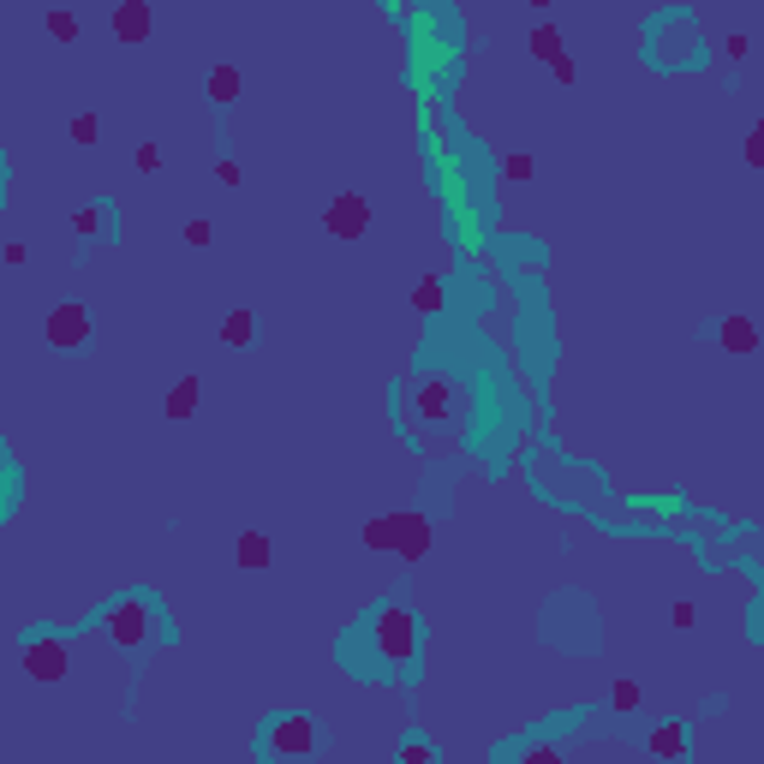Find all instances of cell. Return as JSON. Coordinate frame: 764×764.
<instances>
[{
    "instance_id": "30bf717a",
    "label": "cell",
    "mask_w": 764,
    "mask_h": 764,
    "mask_svg": "<svg viewBox=\"0 0 764 764\" xmlns=\"http://www.w3.org/2000/svg\"><path fill=\"white\" fill-rule=\"evenodd\" d=\"M717 347L734 352V359L758 352V322H753V317H723V322H717Z\"/></svg>"
},
{
    "instance_id": "9a60e30c",
    "label": "cell",
    "mask_w": 764,
    "mask_h": 764,
    "mask_svg": "<svg viewBox=\"0 0 764 764\" xmlns=\"http://www.w3.org/2000/svg\"><path fill=\"white\" fill-rule=\"evenodd\" d=\"M269 562H275V543H269V532H240V567L263 573Z\"/></svg>"
},
{
    "instance_id": "8992f818",
    "label": "cell",
    "mask_w": 764,
    "mask_h": 764,
    "mask_svg": "<svg viewBox=\"0 0 764 764\" xmlns=\"http://www.w3.org/2000/svg\"><path fill=\"white\" fill-rule=\"evenodd\" d=\"M24 675L42 687H61L72 675V645L66 634H24Z\"/></svg>"
},
{
    "instance_id": "7a4b0ae2",
    "label": "cell",
    "mask_w": 764,
    "mask_h": 764,
    "mask_svg": "<svg viewBox=\"0 0 764 764\" xmlns=\"http://www.w3.org/2000/svg\"><path fill=\"white\" fill-rule=\"evenodd\" d=\"M394 418H401L406 436H454L466 424V382L448 376V371H418V376H401L394 389Z\"/></svg>"
},
{
    "instance_id": "484cf974",
    "label": "cell",
    "mask_w": 764,
    "mask_h": 764,
    "mask_svg": "<svg viewBox=\"0 0 764 764\" xmlns=\"http://www.w3.org/2000/svg\"><path fill=\"white\" fill-rule=\"evenodd\" d=\"M131 161H138V168H144V173H156V168H161V150H156V144H144V150H138V156H131Z\"/></svg>"
},
{
    "instance_id": "44dd1931",
    "label": "cell",
    "mask_w": 764,
    "mask_h": 764,
    "mask_svg": "<svg viewBox=\"0 0 764 764\" xmlns=\"http://www.w3.org/2000/svg\"><path fill=\"white\" fill-rule=\"evenodd\" d=\"M108 227H114L108 210H78L72 215V233H108Z\"/></svg>"
},
{
    "instance_id": "6da1fadb",
    "label": "cell",
    "mask_w": 764,
    "mask_h": 764,
    "mask_svg": "<svg viewBox=\"0 0 764 764\" xmlns=\"http://www.w3.org/2000/svg\"><path fill=\"white\" fill-rule=\"evenodd\" d=\"M341 664L359 681H394L418 664V609L406 597H382L359 615V627L341 639Z\"/></svg>"
},
{
    "instance_id": "8fae6325",
    "label": "cell",
    "mask_w": 764,
    "mask_h": 764,
    "mask_svg": "<svg viewBox=\"0 0 764 764\" xmlns=\"http://www.w3.org/2000/svg\"><path fill=\"white\" fill-rule=\"evenodd\" d=\"M198 406H203V382L198 376H180L168 389V401H161V413H168V418H191Z\"/></svg>"
},
{
    "instance_id": "e0dca14e",
    "label": "cell",
    "mask_w": 764,
    "mask_h": 764,
    "mask_svg": "<svg viewBox=\"0 0 764 764\" xmlns=\"http://www.w3.org/2000/svg\"><path fill=\"white\" fill-rule=\"evenodd\" d=\"M448 305V287H443V275H424V282L413 287V311L418 317H436Z\"/></svg>"
},
{
    "instance_id": "83f0119b",
    "label": "cell",
    "mask_w": 764,
    "mask_h": 764,
    "mask_svg": "<svg viewBox=\"0 0 764 764\" xmlns=\"http://www.w3.org/2000/svg\"><path fill=\"white\" fill-rule=\"evenodd\" d=\"M185 240L191 245H210V222H185Z\"/></svg>"
},
{
    "instance_id": "f1b7e54d",
    "label": "cell",
    "mask_w": 764,
    "mask_h": 764,
    "mask_svg": "<svg viewBox=\"0 0 764 764\" xmlns=\"http://www.w3.org/2000/svg\"><path fill=\"white\" fill-rule=\"evenodd\" d=\"M753 622H758V634H764V597H758V609H753Z\"/></svg>"
},
{
    "instance_id": "3957f363",
    "label": "cell",
    "mask_w": 764,
    "mask_h": 764,
    "mask_svg": "<svg viewBox=\"0 0 764 764\" xmlns=\"http://www.w3.org/2000/svg\"><path fill=\"white\" fill-rule=\"evenodd\" d=\"M91 627H96L102 639L120 645L126 657H144V651H156V645L173 639V627H168V615H161V604H156V597H144V592L114 597L108 609L91 615Z\"/></svg>"
},
{
    "instance_id": "4316f807",
    "label": "cell",
    "mask_w": 764,
    "mask_h": 764,
    "mask_svg": "<svg viewBox=\"0 0 764 764\" xmlns=\"http://www.w3.org/2000/svg\"><path fill=\"white\" fill-rule=\"evenodd\" d=\"M72 138H78V144L96 138V120H91V114H78V120H72Z\"/></svg>"
},
{
    "instance_id": "2e32d148",
    "label": "cell",
    "mask_w": 764,
    "mask_h": 764,
    "mask_svg": "<svg viewBox=\"0 0 764 764\" xmlns=\"http://www.w3.org/2000/svg\"><path fill=\"white\" fill-rule=\"evenodd\" d=\"M394 764H443V746H436L431 741V734H406V741H401V753H394Z\"/></svg>"
},
{
    "instance_id": "4fadbf2b",
    "label": "cell",
    "mask_w": 764,
    "mask_h": 764,
    "mask_svg": "<svg viewBox=\"0 0 764 764\" xmlns=\"http://www.w3.org/2000/svg\"><path fill=\"white\" fill-rule=\"evenodd\" d=\"M150 24H156V12L144 7V0H126L120 12H114V31H120L126 42H138V36H150Z\"/></svg>"
},
{
    "instance_id": "ac0fdd59",
    "label": "cell",
    "mask_w": 764,
    "mask_h": 764,
    "mask_svg": "<svg viewBox=\"0 0 764 764\" xmlns=\"http://www.w3.org/2000/svg\"><path fill=\"white\" fill-rule=\"evenodd\" d=\"M210 102H215V108L240 102V72H233V66H215V72H210Z\"/></svg>"
},
{
    "instance_id": "5bb4252c",
    "label": "cell",
    "mask_w": 764,
    "mask_h": 764,
    "mask_svg": "<svg viewBox=\"0 0 764 764\" xmlns=\"http://www.w3.org/2000/svg\"><path fill=\"white\" fill-rule=\"evenodd\" d=\"M508 758H513V764H567L562 741H550V734H538V741H520Z\"/></svg>"
},
{
    "instance_id": "ba28073f",
    "label": "cell",
    "mask_w": 764,
    "mask_h": 764,
    "mask_svg": "<svg viewBox=\"0 0 764 764\" xmlns=\"http://www.w3.org/2000/svg\"><path fill=\"white\" fill-rule=\"evenodd\" d=\"M91 335H96V322H91L84 305H54V311H49V347L84 352V347H91Z\"/></svg>"
},
{
    "instance_id": "7c38bea8",
    "label": "cell",
    "mask_w": 764,
    "mask_h": 764,
    "mask_svg": "<svg viewBox=\"0 0 764 764\" xmlns=\"http://www.w3.org/2000/svg\"><path fill=\"white\" fill-rule=\"evenodd\" d=\"M222 347H233V352L257 347V317L245 311V305H240V311H227V317H222Z\"/></svg>"
},
{
    "instance_id": "52a82bcc",
    "label": "cell",
    "mask_w": 764,
    "mask_h": 764,
    "mask_svg": "<svg viewBox=\"0 0 764 764\" xmlns=\"http://www.w3.org/2000/svg\"><path fill=\"white\" fill-rule=\"evenodd\" d=\"M322 227H329L335 240H364V233H371V203H364L359 191H335V203L322 210Z\"/></svg>"
},
{
    "instance_id": "d6986e66",
    "label": "cell",
    "mask_w": 764,
    "mask_h": 764,
    "mask_svg": "<svg viewBox=\"0 0 764 764\" xmlns=\"http://www.w3.org/2000/svg\"><path fill=\"white\" fill-rule=\"evenodd\" d=\"M532 61H543V66L562 61V36H555L550 24H543V31H532Z\"/></svg>"
},
{
    "instance_id": "cb8c5ba5",
    "label": "cell",
    "mask_w": 764,
    "mask_h": 764,
    "mask_svg": "<svg viewBox=\"0 0 764 764\" xmlns=\"http://www.w3.org/2000/svg\"><path fill=\"white\" fill-rule=\"evenodd\" d=\"M502 173H508V180H532L538 161H532V156H508V161H502Z\"/></svg>"
},
{
    "instance_id": "5b68a950",
    "label": "cell",
    "mask_w": 764,
    "mask_h": 764,
    "mask_svg": "<svg viewBox=\"0 0 764 764\" xmlns=\"http://www.w3.org/2000/svg\"><path fill=\"white\" fill-rule=\"evenodd\" d=\"M364 550H389L401 555V562H424V550H431V513L424 508H401V513H376L371 526H364Z\"/></svg>"
},
{
    "instance_id": "277c9868",
    "label": "cell",
    "mask_w": 764,
    "mask_h": 764,
    "mask_svg": "<svg viewBox=\"0 0 764 764\" xmlns=\"http://www.w3.org/2000/svg\"><path fill=\"white\" fill-rule=\"evenodd\" d=\"M322 753V729L311 711H269L257 729V758L263 764H311Z\"/></svg>"
},
{
    "instance_id": "7402d4cb",
    "label": "cell",
    "mask_w": 764,
    "mask_h": 764,
    "mask_svg": "<svg viewBox=\"0 0 764 764\" xmlns=\"http://www.w3.org/2000/svg\"><path fill=\"white\" fill-rule=\"evenodd\" d=\"M746 168L764 173V120H753V131H746Z\"/></svg>"
},
{
    "instance_id": "ffe728a7",
    "label": "cell",
    "mask_w": 764,
    "mask_h": 764,
    "mask_svg": "<svg viewBox=\"0 0 764 764\" xmlns=\"http://www.w3.org/2000/svg\"><path fill=\"white\" fill-rule=\"evenodd\" d=\"M639 699H645V687H639V681H615V687H609V704H615L622 717H627V711H639Z\"/></svg>"
},
{
    "instance_id": "603a6c76",
    "label": "cell",
    "mask_w": 764,
    "mask_h": 764,
    "mask_svg": "<svg viewBox=\"0 0 764 764\" xmlns=\"http://www.w3.org/2000/svg\"><path fill=\"white\" fill-rule=\"evenodd\" d=\"M669 627H681V634H693V627H699V609H693V604H687V597H681V604L669 609Z\"/></svg>"
},
{
    "instance_id": "9c48e42d",
    "label": "cell",
    "mask_w": 764,
    "mask_h": 764,
    "mask_svg": "<svg viewBox=\"0 0 764 764\" xmlns=\"http://www.w3.org/2000/svg\"><path fill=\"white\" fill-rule=\"evenodd\" d=\"M645 753H651V758H669V764H681L687 753H693V729H687V723H675V717H669V723H657L651 734H645Z\"/></svg>"
},
{
    "instance_id": "d4e9b609",
    "label": "cell",
    "mask_w": 764,
    "mask_h": 764,
    "mask_svg": "<svg viewBox=\"0 0 764 764\" xmlns=\"http://www.w3.org/2000/svg\"><path fill=\"white\" fill-rule=\"evenodd\" d=\"M49 31L61 42H72V36H78V19H72V12H49Z\"/></svg>"
}]
</instances>
